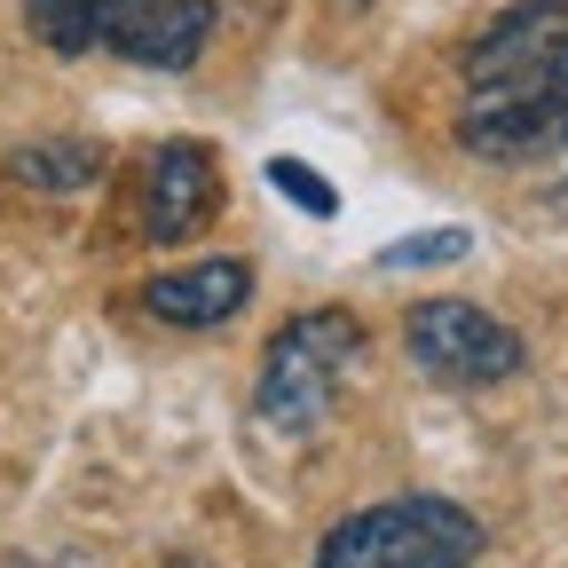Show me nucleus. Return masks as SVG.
Wrapping results in <instances>:
<instances>
[{"label": "nucleus", "instance_id": "nucleus-10", "mask_svg": "<svg viewBox=\"0 0 568 568\" xmlns=\"http://www.w3.org/2000/svg\"><path fill=\"white\" fill-rule=\"evenodd\" d=\"M466 253H474L466 230H426V237H395L379 261L387 268H443V261H466Z\"/></svg>", "mask_w": 568, "mask_h": 568}, {"label": "nucleus", "instance_id": "nucleus-7", "mask_svg": "<svg viewBox=\"0 0 568 568\" xmlns=\"http://www.w3.org/2000/svg\"><path fill=\"white\" fill-rule=\"evenodd\" d=\"M142 9L151 0H24V24L55 55H95V48H119Z\"/></svg>", "mask_w": 568, "mask_h": 568}, {"label": "nucleus", "instance_id": "nucleus-5", "mask_svg": "<svg viewBox=\"0 0 568 568\" xmlns=\"http://www.w3.org/2000/svg\"><path fill=\"white\" fill-rule=\"evenodd\" d=\"M213 205H222V174H213L205 142H166V151H151V166H142V205H134L142 237L182 245L213 222Z\"/></svg>", "mask_w": 568, "mask_h": 568}, {"label": "nucleus", "instance_id": "nucleus-11", "mask_svg": "<svg viewBox=\"0 0 568 568\" xmlns=\"http://www.w3.org/2000/svg\"><path fill=\"white\" fill-rule=\"evenodd\" d=\"M268 182H276L284 197H293V205H308L316 222H332V213H339V190H332L324 174H308L301 159H268Z\"/></svg>", "mask_w": 568, "mask_h": 568}, {"label": "nucleus", "instance_id": "nucleus-6", "mask_svg": "<svg viewBox=\"0 0 568 568\" xmlns=\"http://www.w3.org/2000/svg\"><path fill=\"white\" fill-rule=\"evenodd\" d=\"M245 301H253V268L245 261H197V268H166V276L142 284V308L159 324H174V332H213Z\"/></svg>", "mask_w": 568, "mask_h": 568}, {"label": "nucleus", "instance_id": "nucleus-1", "mask_svg": "<svg viewBox=\"0 0 568 568\" xmlns=\"http://www.w3.org/2000/svg\"><path fill=\"white\" fill-rule=\"evenodd\" d=\"M458 142L489 166L568 159V0H514L474 32Z\"/></svg>", "mask_w": 568, "mask_h": 568}, {"label": "nucleus", "instance_id": "nucleus-9", "mask_svg": "<svg viewBox=\"0 0 568 568\" xmlns=\"http://www.w3.org/2000/svg\"><path fill=\"white\" fill-rule=\"evenodd\" d=\"M9 174L32 190H88L103 182V151L95 142H32V151H9Z\"/></svg>", "mask_w": 568, "mask_h": 568}, {"label": "nucleus", "instance_id": "nucleus-3", "mask_svg": "<svg viewBox=\"0 0 568 568\" xmlns=\"http://www.w3.org/2000/svg\"><path fill=\"white\" fill-rule=\"evenodd\" d=\"M355 355H364V324H355V308H301L293 324H276V339L261 355L253 410L276 426V435H316L324 410L339 403V379H347Z\"/></svg>", "mask_w": 568, "mask_h": 568}, {"label": "nucleus", "instance_id": "nucleus-8", "mask_svg": "<svg viewBox=\"0 0 568 568\" xmlns=\"http://www.w3.org/2000/svg\"><path fill=\"white\" fill-rule=\"evenodd\" d=\"M205 40H213V0H151L111 55H126L142 71H182L205 55Z\"/></svg>", "mask_w": 568, "mask_h": 568}, {"label": "nucleus", "instance_id": "nucleus-2", "mask_svg": "<svg viewBox=\"0 0 568 568\" xmlns=\"http://www.w3.org/2000/svg\"><path fill=\"white\" fill-rule=\"evenodd\" d=\"M481 560V521L450 497H379L347 514L308 568H474Z\"/></svg>", "mask_w": 568, "mask_h": 568}, {"label": "nucleus", "instance_id": "nucleus-4", "mask_svg": "<svg viewBox=\"0 0 568 568\" xmlns=\"http://www.w3.org/2000/svg\"><path fill=\"white\" fill-rule=\"evenodd\" d=\"M403 347H410V364L426 379H443V387H497V379H514L529 364L521 332L497 324L474 301H418L403 316Z\"/></svg>", "mask_w": 568, "mask_h": 568}]
</instances>
